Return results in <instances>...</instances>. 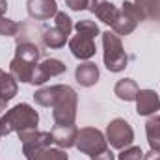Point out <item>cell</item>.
Masks as SVG:
<instances>
[{
	"instance_id": "d4e9b609",
	"label": "cell",
	"mask_w": 160,
	"mask_h": 160,
	"mask_svg": "<svg viewBox=\"0 0 160 160\" xmlns=\"http://www.w3.org/2000/svg\"><path fill=\"white\" fill-rule=\"evenodd\" d=\"M75 30H77V32H82V34H88V36H93V38H97V36L101 34L97 22H95V21H89V19L78 21V22L75 24Z\"/></svg>"
},
{
	"instance_id": "ac0fdd59",
	"label": "cell",
	"mask_w": 160,
	"mask_h": 160,
	"mask_svg": "<svg viewBox=\"0 0 160 160\" xmlns=\"http://www.w3.org/2000/svg\"><path fill=\"white\" fill-rule=\"evenodd\" d=\"M17 91H19V86H17V80L13 78V75L0 69V99L9 102L17 95Z\"/></svg>"
},
{
	"instance_id": "6da1fadb",
	"label": "cell",
	"mask_w": 160,
	"mask_h": 160,
	"mask_svg": "<svg viewBox=\"0 0 160 160\" xmlns=\"http://www.w3.org/2000/svg\"><path fill=\"white\" fill-rule=\"evenodd\" d=\"M54 102H52V118L54 125H75L77 108H78V95L67 84L54 86Z\"/></svg>"
},
{
	"instance_id": "83f0119b",
	"label": "cell",
	"mask_w": 160,
	"mask_h": 160,
	"mask_svg": "<svg viewBox=\"0 0 160 160\" xmlns=\"http://www.w3.org/2000/svg\"><path fill=\"white\" fill-rule=\"evenodd\" d=\"M91 160H116V155L112 153V149H110V147H106V149H104V151H101L99 155L91 157Z\"/></svg>"
},
{
	"instance_id": "cb8c5ba5",
	"label": "cell",
	"mask_w": 160,
	"mask_h": 160,
	"mask_svg": "<svg viewBox=\"0 0 160 160\" xmlns=\"http://www.w3.org/2000/svg\"><path fill=\"white\" fill-rule=\"evenodd\" d=\"M19 32V24L8 17H0V36L4 38H15Z\"/></svg>"
},
{
	"instance_id": "7c38bea8",
	"label": "cell",
	"mask_w": 160,
	"mask_h": 160,
	"mask_svg": "<svg viewBox=\"0 0 160 160\" xmlns=\"http://www.w3.org/2000/svg\"><path fill=\"white\" fill-rule=\"evenodd\" d=\"M75 78L80 86L84 88H91L99 82V67L93 63V62H84L77 65V71H75Z\"/></svg>"
},
{
	"instance_id": "5b68a950",
	"label": "cell",
	"mask_w": 160,
	"mask_h": 160,
	"mask_svg": "<svg viewBox=\"0 0 160 160\" xmlns=\"http://www.w3.org/2000/svg\"><path fill=\"white\" fill-rule=\"evenodd\" d=\"M75 147L78 149L82 155L95 157V155H99L101 151H104L108 147V142H106V136L99 128H95V127H84V128L78 130Z\"/></svg>"
},
{
	"instance_id": "ba28073f",
	"label": "cell",
	"mask_w": 160,
	"mask_h": 160,
	"mask_svg": "<svg viewBox=\"0 0 160 160\" xmlns=\"http://www.w3.org/2000/svg\"><path fill=\"white\" fill-rule=\"evenodd\" d=\"M69 50H71V54L77 60L88 62L97 52L95 38L93 36H88V34H82V32H77V36L71 38V41H69Z\"/></svg>"
},
{
	"instance_id": "e0dca14e",
	"label": "cell",
	"mask_w": 160,
	"mask_h": 160,
	"mask_svg": "<svg viewBox=\"0 0 160 160\" xmlns=\"http://www.w3.org/2000/svg\"><path fill=\"white\" fill-rule=\"evenodd\" d=\"M41 50L39 47L36 45V43H30V41H19L17 43V48H15V56L17 58H21V60H24V62H30V63H34V65H38L41 60Z\"/></svg>"
},
{
	"instance_id": "9a60e30c",
	"label": "cell",
	"mask_w": 160,
	"mask_h": 160,
	"mask_svg": "<svg viewBox=\"0 0 160 160\" xmlns=\"http://www.w3.org/2000/svg\"><path fill=\"white\" fill-rule=\"evenodd\" d=\"M67 34H63L60 28L56 26H43L41 30V39H43V45L48 47V48H62L67 41Z\"/></svg>"
},
{
	"instance_id": "277c9868",
	"label": "cell",
	"mask_w": 160,
	"mask_h": 160,
	"mask_svg": "<svg viewBox=\"0 0 160 160\" xmlns=\"http://www.w3.org/2000/svg\"><path fill=\"white\" fill-rule=\"evenodd\" d=\"M145 21V15L143 11L134 4V2H128L125 0L121 4V9H119V15L116 19V22L112 24V32H116L118 36H128L136 30V26L140 22Z\"/></svg>"
},
{
	"instance_id": "603a6c76",
	"label": "cell",
	"mask_w": 160,
	"mask_h": 160,
	"mask_svg": "<svg viewBox=\"0 0 160 160\" xmlns=\"http://www.w3.org/2000/svg\"><path fill=\"white\" fill-rule=\"evenodd\" d=\"M54 26L56 28H60L63 34H67V36H71V32H73V21H71V17L65 13V11H58L56 15H54Z\"/></svg>"
},
{
	"instance_id": "7402d4cb",
	"label": "cell",
	"mask_w": 160,
	"mask_h": 160,
	"mask_svg": "<svg viewBox=\"0 0 160 160\" xmlns=\"http://www.w3.org/2000/svg\"><path fill=\"white\" fill-rule=\"evenodd\" d=\"M54 86H48V88H39L36 93H34V101L39 104V106H45V108H50L52 102H54Z\"/></svg>"
},
{
	"instance_id": "7a4b0ae2",
	"label": "cell",
	"mask_w": 160,
	"mask_h": 160,
	"mask_svg": "<svg viewBox=\"0 0 160 160\" xmlns=\"http://www.w3.org/2000/svg\"><path fill=\"white\" fill-rule=\"evenodd\" d=\"M39 114L26 102H21L9 108L4 116H0V138L11 132H21L26 128H38Z\"/></svg>"
},
{
	"instance_id": "d6986e66",
	"label": "cell",
	"mask_w": 160,
	"mask_h": 160,
	"mask_svg": "<svg viewBox=\"0 0 160 160\" xmlns=\"http://www.w3.org/2000/svg\"><path fill=\"white\" fill-rule=\"evenodd\" d=\"M147 143L153 151H160V116H149L145 123Z\"/></svg>"
},
{
	"instance_id": "484cf974",
	"label": "cell",
	"mask_w": 160,
	"mask_h": 160,
	"mask_svg": "<svg viewBox=\"0 0 160 160\" xmlns=\"http://www.w3.org/2000/svg\"><path fill=\"white\" fill-rule=\"evenodd\" d=\"M118 160H143V151L136 145H130L127 149H121Z\"/></svg>"
},
{
	"instance_id": "8992f818",
	"label": "cell",
	"mask_w": 160,
	"mask_h": 160,
	"mask_svg": "<svg viewBox=\"0 0 160 160\" xmlns=\"http://www.w3.org/2000/svg\"><path fill=\"white\" fill-rule=\"evenodd\" d=\"M106 142L114 149H127L134 142V130L132 127L121 118H116L108 123L106 127Z\"/></svg>"
},
{
	"instance_id": "4dcf8cb0",
	"label": "cell",
	"mask_w": 160,
	"mask_h": 160,
	"mask_svg": "<svg viewBox=\"0 0 160 160\" xmlns=\"http://www.w3.org/2000/svg\"><path fill=\"white\" fill-rule=\"evenodd\" d=\"M6 104H8V102H6V101H2V99H0V116H2V112H4V110H6Z\"/></svg>"
},
{
	"instance_id": "ffe728a7",
	"label": "cell",
	"mask_w": 160,
	"mask_h": 160,
	"mask_svg": "<svg viewBox=\"0 0 160 160\" xmlns=\"http://www.w3.org/2000/svg\"><path fill=\"white\" fill-rule=\"evenodd\" d=\"M26 160H69L65 149H60V147H43V149H38L30 155H26Z\"/></svg>"
},
{
	"instance_id": "f1b7e54d",
	"label": "cell",
	"mask_w": 160,
	"mask_h": 160,
	"mask_svg": "<svg viewBox=\"0 0 160 160\" xmlns=\"http://www.w3.org/2000/svg\"><path fill=\"white\" fill-rule=\"evenodd\" d=\"M143 160H160V151H149V153H143Z\"/></svg>"
},
{
	"instance_id": "5bb4252c",
	"label": "cell",
	"mask_w": 160,
	"mask_h": 160,
	"mask_svg": "<svg viewBox=\"0 0 160 160\" xmlns=\"http://www.w3.org/2000/svg\"><path fill=\"white\" fill-rule=\"evenodd\" d=\"M91 13H95V17H97L99 21H102L104 24L112 26V24L116 22L118 15H119V8H118L116 4L108 2V0H101V2L95 6V9H93Z\"/></svg>"
},
{
	"instance_id": "4316f807",
	"label": "cell",
	"mask_w": 160,
	"mask_h": 160,
	"mask_svg": "<svg viewBox=\"0 0 160 160\" xmlns=\"http://www.w3.org/2000/svg\"><path fill=\"white\" fill-rule=\"evenodd\" d=\"M65 4L73 9V11H84L89 6V0H65Z\"/></svg>"
},
{
	"instance_id": "44dd1931",
	"label": "cell",
	"mask_w": 160,
	"mask_h": 160,
	"mask_svg": "<svg viewBox=\"0 0 160 160\" xmlns=\"http://www.w3.org/2000/svg\"><path fill=\"white\" fill-rule=\"evenodd\" d=\"M134 4L143 11L145 19L151 17L155 21H160V0H134Z\"/></svg>"
},
{
	"instance_id": "8fae6325",
	"label": "cell",
	"mask_w": 160,
	"mask_h": 160,
	"mask_svg": "<svg viewBox=\"0 0 160 160\" xmlns=\"http://www.w3.org/2000/svg\"><path fill=\"white\" fill-rule=\"evenodd\" d=\"M26 9L28 15L36 21H48L58 13L56 0H28Z\"/></svg>"
},
{
	"instance_id": "3957f363",
	"label": "cell",
	"mask_w": 160,
	"mask_h": 160,
	"mask_svg": "<svg viewBox=\"0 0 160 160\" xmlns=\"http://www.w3.org/2000/svg\"><path fill=\"white\" fill-rule=\"evenodd\" d=\"M102 48H104V65L110 73H121L127 63H128V56L123 48L121 38L116 32H102Z\"/></svg>"
},
{
	"instance_id": "52a82bcc",
	"label": "cell",
	"mask_w": 160,
	"mask_h": 160,
	"mask_svg": "<svg viewBox=\"0 0 160 160\" xmlns=\"http://www.w3.org/2000/svg\"><path fill=\"white\" fill-rule=\"evenodd\" d=\"M67 71V65L62 62V60H56V58H47L43 60L41 63L36 65L34 73H32V80L30 84L32 86H43L47 80H50L52 77H60Z\"/></svg>"
},
{
	"instance_id": "9c48e42d",
	"label": "cell",
	"mask_w": 160,
	"mask_h": 160,
	"mask_svg": "<svg viewBox=\"0 0 160 160\" xmlns=\"http://www.w3.org/2000/svg\"><path fill=\"white\" fill-rule=\"evenodd\" d=\"M160 110V97L155 89H140L136 95L138 116H155Z\"/></svg>"
},
{
	"instance_id": "2e32d148",
	"label": "cell",
	"mask_w": 160,
	"mask_h": 160,
	"mask_svg": "<svg viewBox=\"0 0 160 160\" xmlns=\"http://www.w3.org/2000/svg\"><path fill=\"white\" fill-rule=\"evenodd\" d=\"M140 88L136 84V80L132 78H121L116 86H114V93L119 101L125 102H130V101H136V95H138Z\"/></svg>"
},
{
	"instance_id": "4fadbf2b",
	"label": "cell",
	"mask_w": 160,
	"mask_h": 160,
	"mask_svg": "<svg viewBox=\"0 0 160 160\" xmlns=\"http://www.w3.org/2000/svg\"><path fill=\"white\" fill-rule=\"evenodd\" d=\"M34 69H36L34 63L24 62V60H21V58H17V56H13V60L9 62V73L13 75V78L17 80V82H26V84H30Z\"/></svg>"
},
{
	"instance_id": "30bf717a",
	"label": "cell",
	"mask_w": 160,
	"mask_h": 160,
	"mask_svg": "<svg viewBox=\"0 0 160 160\" xmlns=\"http://www.w3.org/2000/svg\"><path fill=\"white\" fill-rule=\"evenodd\" d=\"M50 134H52V142L56 143V147L69 149V147H75L77 143L78 128L77 125H54Z\"/></svg>"
},
{
	"instance_id": "f546056e",
	"label": "cell",
	"mask_w": 160,
	"mask_h": 160,
	"mask_svg": "<svg viewBox=\"0 0 160 160\" xmlns=\"http://www.w3.org/2000/svg\"><path fill=\"white\" fill-rule=\"evenodd\" d=\"M6 9H8V0H0V17H4Z\"/></svg>"
}]
</instances>
